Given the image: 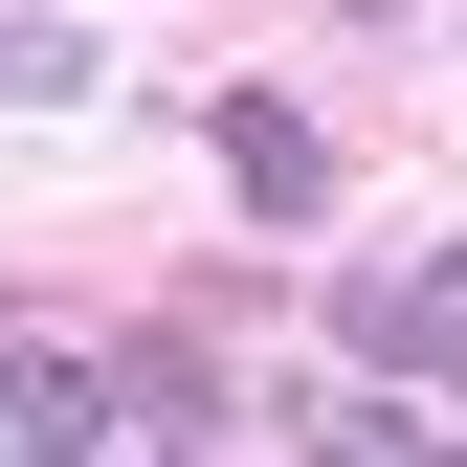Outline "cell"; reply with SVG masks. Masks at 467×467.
I'll return each mask as SVG.
<instances>
[{
    "label": "cell",
    "mask_w": 467,
    "mask_h": 467,
    "mask_svg": "<svg viewBox=\"0 0 467 467\" xmlns=\"http://www.w3.org/2000/svg\"><path fill=\"white\" fill-rule=\"evenodd\" d=\"M201 467H223V445H201Z\"/></svg>",
    "instance_id": "obj_7"
},
{
    "label": "cell",
    "mask_w": 467,
    "mask_h": 467,
    "mask_svg": "<svg viewBox=\"0 0 467 467\" xmlns=\"http://www.w3.org/2000/svg\"><path fill=\"white\" fill-rule=\"evenodd\" d=\"M0 445H23V467H134V445H111V379H89V357H0Z\"/></svg>",
    "instance_id": "obj_4"
},
{
    "label": "cell",
    "mask_w": 467,
    "mask_h": 467,
    "mask_svg": "<svg viewBox=\"0 0 467 467\" xmlns=\"http://www.w3.org/2000/svg\"><path fill=\"white\" fill-rule=\"evenodd\" d=\"M89 67H111L89 23H0V111H89Z\"/></svg>",
    "instance_id": "obj_6"
},
{
    "label": "cell",
    "mask_w": 467,
    "mask_h": 467,
    "mask_svg": "<svg viewBox=\"0 0 467 467\" xmlns=\"http://www.w3.org/2000/svg\"><path fill=\"white\" fill-rule=\"evenodd\" d=\"M334 334H357V379H379V400H445V334H467L445 245H379V267H334Z\"/></svg>",
    "instance_id": "obj_1"
},
{
    "label": "cell",
    "mask_w": 467,
    "mask_h": 467,
    "mask_svg": "<svg viewBox=\"0 0 467 467\" xmlns=\"http://www.w3.org/2000/svg\"><path fill=\"white\" fill-rule=\"evenodd\" d=\"M111 445H134V467H201V445H223V357H201V312L111 357Z\"/></svg>",
    "instance_id": "obj_2"
},
{
    "label": "cell",
    "mask_w": 467,
    "mask_h": 467,
    "mask_svg": "<svg viewBox=\"0 0 467 467\" xmlns=\"http://www.w3.org/2000/svg\"><path fill=\"white\" fill-rule=\"evenodd\" d=\"M312 467H467V445H445V400H334Z\"/></svg>",
    "instance_id": "obj_5"
},
{
    "label": "cell",
    "mask_w": 467,
    "mask_h": 467,
    "mask_svg": "<svg viewBox=\"0 0 467 467\" xmlns=\"http://www.w3.org/2000/svg\"><path fill=\"white\" fill-rule=\"evenodd\" d=\"M201 134H223V179H245L267 223H312V201H334V134H312V111H289V89H223Z\"/></svg>",
    "instance_id": "obj_3"
}]
</instances>
